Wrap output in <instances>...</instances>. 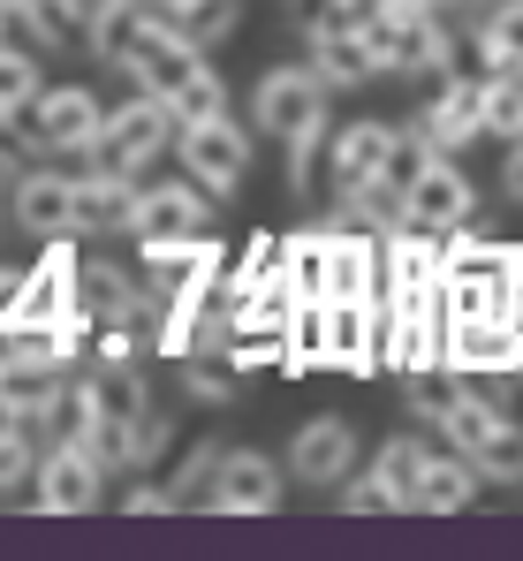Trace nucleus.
<instances>
[{
  "mask_svg": "<svg viewBox=\"0 0 523 561\" xmlns=\"http://www.w3.org/2000/svg\"><path fill=\"white\" fill-rule=\"evenodd\" d=\"M137 190H145L137 175L91 160L84 175H69V228H77V236H129V220H137Z\"/></svg>",
  "mask_w": 523,
  "mask_h": 561,
  "instance_id": "12",
  "label": "nucleus"
},
{
  "mask_svg": "<svg viewBox=\"0 0 523 561\" xmlns=\"http://www.w3.org/2000/svg\"><path fill=\"white\" fill-rule=\"evenodd\" d=\"M319 152H327V129H311V137H288V190H296V197L311 190V168H319Z\"/></svg>",
  "mask_w": 523,
  "mask_h": 561,
  "instance_id": "37",
  "label": "nucleus"
},
{
  "mask_svg": "<svg viewBox=\"0 0 523 561\" xmlns=\"http://www.w3.org/2000/svg\"><path fill=\"white\" fill-rule=\"evenodd\" d=\"M387 152H395V122H342L334 137H327V168H334V183H379V168H387Z\"/></svg>",
  "mask_w": 523,
  "mask_h": 561,
  "instance_id": "17",
  "label": "nucleus"
},
{
  "mask_svg": "<svg viewBox=\"0 0 523 561\" xmlns=\"http://www.w3.org/2000/svg\"><path fill=\"white\" fill-rule=\"evenodd\" d=\"M31 493H38V516H91L106 493V470L84 440H46L38 470H31Z\"/></svg>",
  "mask_w": 523,
  "mask_h": 561,
  "instance_id": "6",
  "label": "nucleus"
},
{
  "mask_svg": "<svg viewBox=\"0 0 523 561\" xmlns=\"http://www.w3.org/2000/svg\"><path fill=\"white\" fill-rule=\"evenodd\" d=\"M418 8H463V0H418Z\"/></svg>",
  "mask_w": 523,
  "mask_h": 561,
  "instance_id": "43",
  "label": "nucleus"
},
{
  "mask_svg": "<svg viewBox=\"0 0 523 561\" xmlns=\"http://www.w3.org/2000/svg\"><path fill=\"white\" fill-rule=\"evenodd\" d=\"M478 8H493V0H478Z\"/></svg>",
  "mask_w": 523,
  "mask_h": 561,
  "instance_id": "46",
  "label": "nucleus"
},
{
  "mask_svg": "<svg viewBox=\"0 0 523 561\" xmlns=\"http://www.w3.org/2000/svg\"><path fill=\"white\" fill-rule=\"evenodd\" d=\"M236 394H243V373H236V365L182 357V402H205V410H220V402H236Z\"/></svg>",
  "mask_w": 523,
  "mask_h": 561,
  "instance_id": "32",
  "label": "nucleus"
},
{
  "mask_svg": "<svg viewBox=\"0 0 523 561\" xmlns=\"http://www.w3.org/2000/svg\"><path fill=\"white\" fill-rule=\"evenodd\" d=\"M31 470H38V440H31V425H8V433H0V493L31 485Z\"/></svg>",
  "mask_w": 523,
  "mask_h": 561,
  "instance_id": "35",
  "label": "nucleus"
},
{
  "mask_svg": "<svg viewBox=\"0 0 523 561\" xmlns=\"http://www.w3.org/2000/svg\"><path fill=\"white\" fill-rule=\"evenodd\" d=\"M327 296H379V236L327 220Z\"/></svg>",
  "mask_w": 523,
  "mask_h": 561,
  "instance_id": "18",
  "label": "nucleus"
},
{
  "mask_svg": "<svg viewBox=\"0 0 523 561\" xmlns=\"http://www.w3.org/2000/svg\"><path fill=\"white\" fill-rule=\"evenodd\" d=\"M470 501H478V470L463 463V456H425L418 485H410V508L418 516H463Z\"/></svg>",
  "mask_w": 523,
  "mask_h": 561,
  "instance_id": "19",
  "label": "nucleus"
},
{
  "mask_svg": "<svg viewBox=\"0 0 523 561\" xmlns=\"http://www.w3.org/2000/svg\"><path fill=\"white\" fill-rule=\"evenodd\" d=\"M220 357H228L236 373H288V319H251V327H236Z\"/></svg>",
  "mask_w": 523,
  "mask_h": 561,
  "instance_id": "23",
  "label": "nucleus"
},
{
  "mask_svg": "<svg viewBox=\"0 0 523 561\" xmlns=\"http://www.w3.org/2000/svg\"><path fill=\"white\" fill-rule=\"evenodd\" d=\"M463 463L478 470V485H523V425H516V417H501Z\"/></svg>",
  "mask_w": 523,
  "mask_h": 561,
  "instance_id": "25",
  "label": "nucleus"
},
{
  "mask_svg": "<svg viewBox=\"0 0 523 561\" xmlns=\"http://www.w3.org/2000/svg\"><path fill=\"white\" fill-rule=\"evenodd\" d=\"M288 373H327V304L319 296L288 304Z\"/></svg>",
  "mask_w": 523,
  "mask_h": 561,
  "instance_id": "28",
  "label": "nucleus"
},
{
  "mask_svg": "<svg viewBox=\"0 0 523 561\" xmlns=\"http://www.w3.org/2000/svg\"><path fill=\"white\" fill-rule=\"evenodd\" d=\"M236 15H243V0H190V8L174 15V38H190L197 54H213V46L236 31Z\"/></svg>",
  "mask_w": 523,
  "mask_h": 561,
  "instance_id": "30",
  "label": "nucleus"
},
{
  "mask_svg": "<svg viewBox=\"0 0 523 561\" xmlns=\"http://www.w3.org/2000/svg\"><path fill=\"white\" fill-rule=\"evenodd\" d=\"M91 402H99V417H114V425L152 417V387L137 379V365H106V373L91 379Z\"/></svg>",
  "mask_w": 523,
  "mask_h": 561,
  "instance_id": "27",
  "label": "nucleus"
},
{
  "mask_svg": "<svg viewBox=\"0 0 523 561\" xmlns=\"http://www.w3.org/2000/svg\"><path fill=\"white\" fill-rule=\"evenodd\" d=\"M168 114H174V122H205V114H228V77H220V69L205 61V69H197V77H190V84L168 99Z\"/></svg>",
  "mask_w": 523,
  "mask_h": 561,
  "instance_id": "33",
  "label": "nucleus"
},
{
  "mask_svg": "<svg viewBox=\"0 0 523 561\" xmlns=\"http://www.w3.org/2000/svg\"><path fill=\"white\" fill-rule=\"evenodd\" d=\"M470 54L486 69H523V0H493L486 23L470 31Z\"/></svg>",
  "mask_w": 523,
  "mask_h": 561,
  "instance_id": "24",
  "label": "nucleus"
},
{
  "mask_svg": "<svg viewBox=\"0 0 523 561\" xmlns=\"http://www.w3.org/2000/svg\"><path fill=\"white\" fill-rule=\"evenodd\" d=\"M327 236H334V228H296V236H281V274L296 280V296H319V304H327Z\"/></svg>",
  "mask_w": 523,
  "mask_h": 561,
  "instance_id": "26",
  "label": "nucleus"
},
{
  "mask_svg": "<svg viewBox=\"0 0 523 561\" xmlns=\"http://www.w3.org/2000/svg\"><path fill=\"white\" fill-rule=\"evenodd\" d=\"M174 152V114H168V99H152V92H137V99H122L106 122H99V168H122V175H145L152 160H168Z\"/></svg>",
  "mask_w": 523,
  "mask_h": 561,
  "instance_id": "4",
  "label": "nucleus"
},
{
  "mask_svg": "<svg viewBox=\"0 0 523 561\" xmlns=\"http://www.w3.org/2000/svg\"><path fill=\"white\" fill-rule=\"evenodd\" d=\"M425 456H433V448H425L418 433H395V440H379V448H372V485L387 493V508H395V516H410V485H418Z\"/></svg>",
  "mask_w": 523,
  "mask_h": 561,
  "instance_id": "21",
  "label": "nucleus"
},
{
  "mask_svg": "<svg viewBox=\"0 0 523 561\" xmlns=\"http://www.w3.org/2000/svg\"><path fill=\"white\" fill-rule=\"evenodd\" d=\"M296 8H304V0H296Z\"/></svg>",
  "mask_w": 523,
  "mask_h": 561,
  "instance_id": "49",
  "label": "nucleus"
},
{
  "mask_svg": "<svg viewBox=\"0 0 523 561\" xmlns=\"http://www.w3.org/2000/svg\"><path fill=\"white\" fill-rule=\"evenodd\" d=\"M174 152H182V175L213 197L251 183V129L228 122V114H205V122H174Z\"/></svg>",
  "mask_w": 523,
  "mask_h": 561,
  "instance_id": "3",
  "label": "nucleus"
},
{
  "mask_svg": "<svg viewBox=\"0 0 523 561\" xmlns=\"http://www.w3.org/2000/svg\"><path fill=\"white\" fill-rule=\"evenodd\" d=\"M425 160H433V145H425V137H410V129H395V152H387V168H379V183H387L395 197H402V190L418 183V168H425Z\"/></svg>",
  "mask_w": 523,
  "mask_h": 561,
  "instance_id": "36",
  "label": "nucleus"
},
{
  "mask_svg": "<svg viewBox=\"0 0 523 561\" xmlns=\"http://www.w3.org/2000/svg\"><path fill=\"white\" fill-rule=\"evenodd\" d=\"M304 69H311L327 92H356V84L379 77L372 54H364V38H356V23H334V15H311V23H304Z\"/></svg>",
  "mask_w": 523,
  "mask_h": 561,
  "instance_id": "14",
  "label": "nucleus"
},
{
  "mask_svg": "<svg viewBox=\"0 0 523 561\" xmlns=\"http://www.w3.org/2000/svg\"><path fill=\"white\" fill-rule=\"evenodd\" d=\"M356 425L349 417H304L296 425V440H288V478L296 485H311V493H327V485H342L349 470H356Z\"/></svg>",
  "mask_w": 523,
  "mask_h": 561,
  "instance_id": "13",
  "label": "nucleus"
},
{
  "mask_svg": "<svg viewBox=\"0 0 523 561\" xmlns=\"http://www.w3.org/2000/svg\"><path fill=\"white\" fill-rule=\"evenodd\" d=\"M160 8H168V15H182V8H190V0H160Z\"/></svg>",
  "mask_w": 523,
  "mask_h": 561,
  "instance_id": "44",
  "label": "nucleus"
},
{
  "mask_svg": "<svg viewBox=\"0 0 523 561\" xmlns=\"http://www.w3.org/2000/svg\"><path fill=\"white\" fill-rule=\"evenodd\" d=\"M486 129V77H433V99L410 114V137H425L433 152H455Z\"/></svg>",
  "mask_w": 523,
  "mask_h": 561,
  "instance_id": "10",
  "label": "nucleus"
},
{
  "mask_svg": "<svg viewBox=\"0 0 523 561\" xmlns=\"http://www.w3.org/2000/svg\"><path fill=\"white\" fill-rule=\"evenodd\" d=\"M8 425H23V379L0 373V433H8Z\"/></svg>",
  "mask_w": 523,
  "mask_h": 561,
  "instance_id": "41",
  "label": "nucleus"
},
{
  "mask_svg": "<svg viewBox=\"0 0 523 561\" xmlns=\"http://www.w3.org/2000/svg\"><path fill=\"white\" fill-rule=\"evenodd\" d=\"M501 197L523 205V137H509V160H501Z\"/></svg>",
  "mask_w": 523,
  "mask_h": 561,
  "instance_id": "40",
  "label": "nucleus"
},
{
  "mask_svg": "<svg viewBox=\"0 0 523 561\" xmlns=\"http://www.w3.org/2000/svg\"><path fill=\"white\" fill-rule=\"evenodd\" d=\"M327 84L304 69V61H281V69H265L259 92H251V122H259L265 137H311V129H327Z\"/></svg>",
  "mask_w": 523,
  "mask_h": 561,
  "instance_id": "5",
  "label": "nucleus"
},
{
  "mask_svg": "<svg viewBox=\"0 0 523 561\" xmlns=\"http://www.w3.org/2000/svg\"><path fill=\"white\" fill-rule=\"evenodd\" d=\"M327 365L334 373H379V304L372 296H327Z\"/></svg>",
  "mask_w": 523,
  "mask_h": 561,
  "instance_id": "15",
  "label": "nucleus"
},
{
  "mask_svg": "<svg viewBox=\"0 0 523 561\" xmlns=\"http://www.w3.org/2000/svg\"><path fill=\"white\" fill-rule=\"evenodd\" d=\"M99 122H106L99 92H84V84H46V92L15 114L8 137H23L31 152H99Z\"/></svg>",
  "mask_w": 523,
  "mask_h": 561,
  "instance_id": "2",
  "label": "nucleus"
},
{
  "mask_svg": "<svg viewBox=\"0 0 523 561\" xmlns=\"http://www.w3.org/2000/svg\"><path fill=\"white\" fill-rule=\"evenodd\" d=\"M137 243H182V236H213V190H197L190 175L174 183H145L137 190V220H129Z\"/></svg>",
  "mask_w": 523,
  "mask_h": 561,
  "instance_id": "8",
  "label": "nucleus"
},
{
  "mask_svg": "<svg viewBox=\"0 0 523 561\" xmlns=\"http://www.w3.org/2000/svg\"><path fill=\"white\" fill-rule=\"evenodd\" d=\"M342 508H349V516H395V508H387V493H379L372 478H356V470L342 478Z\"/></svg>",
  "mask_w": 523,
  "mask_h": 561,
  "instance_id": "39",
  "label": "nucleus"
},
{
  "mask_svg": "<svg viewBox=\"0 0 523 561\" xmlns=\"http://www.w3.org/2000/svg\"><path fill=\"white\" fill-rule=\"evenodd\" d=\"M220 456H228V440H197V448H182V463H174L168 493L182 508H205V493H213V478H220Z\"/></svg>",
  "mask_w": 523,
  "mask_h": 561,
  "instance_id": "29",
  "label": "nucleus"
},
{
  "mask_svg": "<svg viewBox=\"0 0 523 561\" xmlns=\"http://www.w3.org/2000/svg\"><path fill=\"white\" fill-rule=\"evenodd\" d=\"M493 425H501V402H493L486 387H463V379H455V394H447V410H440L433 433L447 440V456H470Z\"/></svg>",
  "mask_w": 523,
  "mask_h": 561,
  "instance_id": "20",
  "label": "nucleus"
},
{
  "mask_svg": "<svg viewBox=\"0 0 523 561\" xmlns=\"http://www.w3.org/2000/svg\"><path fill=\"white\" fill-rule=\"evenodd\" d=\"M486 129H493V137H523V84H516V69H486Z\"/></svg>",
  "mask_w": 523,
  "mask_h": 561,
  "instance_id": "34",
  "label": "nucleus"
},
{
  "mask_svg": "<svg viewBox=\"0 0 523 561\" xmlns=\"http://www.w3.org/2000/svg\"><path fill=\"white\" fill-rule=\"evenodd\" d=\"M0 183H8V175H0Z\"/></svg>",
  "mask_w": 523,
  "mask_h": 561,
  "instance_id": "48",
  "label": "nucleus"
},
{
  "mask_svg": "<svg viewBox=\"0 0 523 561\" xmlns=\"http://www.w3.org/2000/svg\"><path fill=\"white\" fill-rule=\"evenodd\" d=\"M470 205H478V190H470V175L447 160V152H433L425 168H418V183L402 190V228H425V236H447V228H463L470 220Z\"/></svg>",
  "mask_w": 523,
  "mask_h": 561,
  "instance_id": "11",
  "label": "nucleus"
},
{
  "mask_svg": "<svg viewBox=\"0 0 523 561\" xmlns=\"http://www.w3.org/2000/svg\"><path fill=\"white\" fill-rule=\"evenodd\" d=\"M8 220L31 228L38 243L77 236V228H69V175H61V168H31V175H15V183H8Z\"/></svg>",
  "mask_w": 523,
  "mask_h": 561,
  "instance_id": "16",
  "label": "nucleus"
},
{
  "mask_svg": "<svg viewBox=\"0 0 523 561\" xmlns=\"http://www.w3.org/2000/svg\"><path fill=\"white\" fill-rule=\"evenodd\" d=\"M516 84H523V69H516Z\"/></svg>",
  "mask_w": 523,
  "mask_h": 561,
  "instance_id": "47",
  "label": "nucleus"
},
{
  "mask_svg": "<svg viewBox=\"0 0 523 561\" xmlns=\"http://www.w3.org/2000/svg\"><path fill=\"white\" fill-rule=\"evenodd\" d=\"M46 92V77H38V61L23 54V46H0V122L15 129V114L31 106V99Z\"/></svg>",
  "mask_w": 523,
  "mask_h": 561,
  "instance_id": "31",
  "label": "nucleus"
},
{
  "mask_svg": "<svg viewBox=\"0 0 523 561\" xmlns=\"http://www.w3.org/2000/svg\"><path fill=\"white\" fill-rule=\"evenodd\" d=\"M356 38L379 77H455V54H463V38L440 23V8H418V0H379L356 23Z\"/></svg>",
  "mask_w": 523,
  "mask_h": 561,
  "instance_id": "1",
  "label": "nucleus"
},
{
  "mask_svg": "<svg viewBox=\"0 0 523 561\" xmlns=\"http://www.w3.org/2000/svg\"><path fill=\"white\" fill-rule=\"evenodd\" d=\"M281 493H288V470L273 463V456H259V448H236V440H228L205 508H213V516H273Z\"/></svg>",
  "mask_w": 523,
  "mask_h": 561,
  "instance_id": "9",
  "label": "nucleus"
},
{
  "mask_svg": "<svg viewBox=\"0 0 523 561\" xmlns=\"http://www.w3.org/2000/svg\"><path fill=\"white\" fill-rule=\"evenodd\" d=\"M122 516H182V501H174L168 485H129L122 493Z\"/></svg>",
  "mask_w": 523,
  "mask_h": 561,
  "instance_id": "38",
  "label": "nucleus"
},
{
  "mask_svg": "<svg viewBox=\"0 0 523 561\" xmlns=\"http://www.w3.org/2000/svg\"><path fill=\"white\" fill-rule=\"evenodd\" d=\"M516 319H523V280H516Z\"/></svg>",
  "mask_w": 523,
  "mask_h": 561,
  "instance_id": "45",
  "label": "nucleus"
},
{
  "mask_svg": "<svg viewBox=\"0 0 523 561\" xmlns=\"http://www.w3.org/2000/svg\"><path fill=\"white\" fill-rule=\"evenodd\" d=\"M440 373L455 379H523V319H470L440 334Z\"/></svg>",
  "mask_w": 523,
  "mask_h": 561,
  "instance_id": "7",
  "label": "nucleus"
},
{
  "mask_svg": "<svg viewBox=\"0 0 523 561\" xmlns=\"http://www.w3.org/2000/svg\"><path fill=\"white\" fill-rule=\"evenodd\" d=\"M0 175L15 183V160H8V122H0Z\"/></svg>",
  "mask_w": 523,
  "mask_h": 561,
  "instance_id": "42",
  "label": "nucleus"
},
{
  "mask_svg": "<svg viewBox=\"0 0 523 561\" xmlns=\"http://www.w3.org/2000/svg\"><path fill=\"white\" fill-rule=\"evenodd\" d=\"M197 69H205V54H197L190 38H160V46L129 69V84H137V92H152V99H174L190 77H197Z\"/></svg>",
  "mask_w": 523,
  "mask_h": 561,
  "instance_id": "22",
  "label": "nucleus"
}]
</instances>
